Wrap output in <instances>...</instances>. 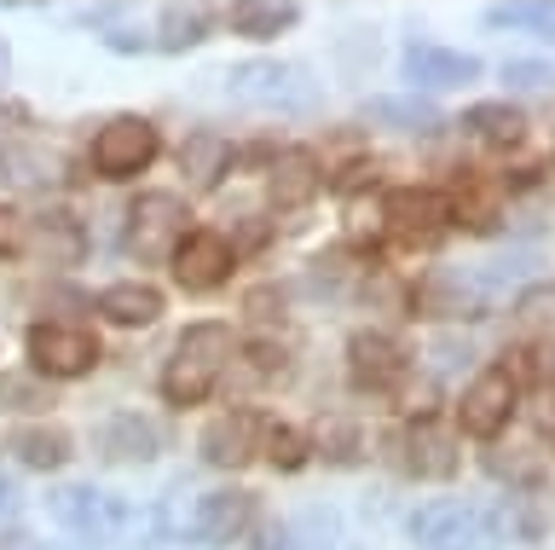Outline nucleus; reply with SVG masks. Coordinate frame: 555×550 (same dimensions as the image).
<instances>
[{
  "instance_id": "obj_4",
  "label": "nucleus",
  "mask_w": 555,
  "mask_h": 550,
  "mask_svg": "<svg viewBox=\"0 0 555 550\" xmlns=\"http://www.w3.org/2000/svg\"><path fill=\"white\" fill-rule=\"evenodd\" d=\"M163 151V133H156L151 116H111L99 133H93V168L99 180H133L145 175Z\"/></svg>"
},
{
  "instance_id": "obj_32",
  "label": "nucleus",
  "mask_w": 555,
  "mask_h": 550,
  "mask_svg": "<svg viewBox=\"0 0 555 550\" xmlns=\"http://www.w3.org/2000/svg\"><path fill=\"white\" fill-rule=\"evenodd\" d=\"M515 319L520 324H555V279L520 290V296H515Z\"/></svg>"
},
{
  "instance_id": "obj_7",
  "label": "nucleus",
  "mask_w": 555,
  "mask_h": 550,
  "mask_svg": "<svg viewBox=\"0 0 555 550\" xmlns=\"http://www.w3.org/2000/svg\"><path fill=\"white\" fill-rule=\"evenodd\" d=\"M411 539L423 550H492V522L475 504L457 498H434L411 515Z\"/></svg>"
},
{
  "instance_id": "obj_28",
  "label": "nucleus",
  "mask_w": 555,
  "mask_h": 550,
  "mask_svg": "<svg viewBox=\"0 0 555 550\" xmlns=\"http://www.w3.org/2000/svg\"><path fill=\"white\" fill-rule=\"evenodd\" d=\"M486 475L515 481V487H538V481H544V458L527 452V446H492V452H486Z\"/></svg>"
},
{
  "instance_id": "obj_5",
  "label": "nucleus",
  "mask_w": 555,
  "mask_h": 550,
  "mask_svg": "<svg viewBox=\"0 0 555 550\" xmlns=\"http://www.w3.org/2000/svg\"><path fill=\"white\" fill-rule=\"evenodd\" d=\"M99 336L93 331H81V324H59V319H47V324H29V366L47 376V383H69V376H87V371H99Z\"/></svg>"
},
{
  "instance_id": "obj_12",
  "label": "nucleus",
  "mask_w": 555,
  "mask_h": 550,
  "mask_svg": "<svg viewBox=\"0 0 555 550\" xmlns=\"http://www.w3.org/2000/svg\"><path fill=\"white\" fill-rule=\"evenodd\" d=\"M249 527H255V493H203L191 504V522H185V533L208 550L237 545Z\"/></svg>"
},
{
  "instance_id": "obj_34",
  "label": "nucleus",
  "mask_w": 555,
  "mask_h": 550,
  "mask_svg": "<svg viewBox=\"0 0 555 550\" xmlns=\"http://www.w3.org/2000/svg\"><path fill=\"white\" fill-rule=\"evenodd\" d=\"M503 81H509V88H550L555 71L544 59H509V64H503Z\"/></svg>"
},
{
  "instance_id": "obj_16",
  "label": "nucleus",
  "mask_w": 555,
  "mask_h": 550,
  "mask_svg": "<svg viewBox=\"0 0 555 550\" xmlns=\"http://www.w3.org/2000/svg\"><path fill=\"white\" fill-rule=\"evenodd\" d=\"M93 446H99L104 463H151L163 452V429L151 418H139V411H111V418L99 423Z\"/></svg>"
},
{
  "instance_id": "obj_36",
  "label": "nucleus",
  "mask_w": 555,
  "mask_h": 550,
  "mask_svg": "<svg viewBox=\"0 0 555 550\" xmlns=\"http://www.w3.org/2000/svg\"><path fill=\"white\" fill-rule=\"evenodd\" d=\"M255 550H284V527H260V545Z\"/></svg>"
},
{
  "instance_id": "obj_9",
  "label": "nucleus",
  "mask_w": 555,
  "mask_h": 550,
  "mask_svg": "<svg viewBox=\"0 0 555 550\" xmlns=\"http://www.w3.org/2000/svg\"><path fill=\"white\" fill-rule=\"evenodd\" d=\"M232 261H237V250L225 244L220 232H185V244L173 250V284L185 290V296H208V290H220L225 279H232Z\"/></svg>"
},
{
  "instance_id": "obj_19",
  "label": "nucleus",
  "mask_w": 555,
  "mask_h": 550,
  "mask_svg": "<svg viewBox=\"0 0 555 550\" xmlns=\"http://www.w3.org/2000/svg\"><path fill=\"white\" fill-rule=\"evenodd\" d=\"M29 250L41 255L47 267H81L87 232H81V220H76V215L47 209V215H35V220H29Z\"/></svg>"
},
{
  "instance_id": "obj_29",
  "label": "nucleus",
  "mask_w": 555,
  "mask_h": 550,
  "mask_svg": "<svg viewBox=\"0 0 555 550\" xmlns=\"http://www.w3.org/2000/svg\"><path fill=\"white\" fill-rule=\"evenodd\" d=\"M364 116H376V123H393V128H405V133L440 128V111L423 105V99H371V105H364Z\"/></svg>"
},
{
  "instance_id": "obj_2",
  "label": "nucleus",
  "mask_w": 555,
  "mask_h": 550,
  "mask_svg": "<svg viewBox=\"0 0 555 550\" xmlns=\"http://www.w3.org/2000/svg\"><path fill=\"white\" fill-rule=\"evenodd\" d=\"M225 371H232V331H225L220 319L185 324V336L173 342V354L163 366L168 406H203L208 394L225 383Z\"/></svg>"
},
{
  "instance_id": "obj_22",
  "label": "nucleus",
  "mask_w": 555,
  "mask_h": 550,
  "mask_svg": "<svg viewBox=\"0 0 555 550\" xmlns=\"http://www.w3.org/2000/svg\"><path fill=\"white\" fill-rule=\"evenodd\" d=\"M7 446L24 470H64V463L76 458V440H69V429H59V423H24Z\"/></svg>"
},
{
  "instance_id": "obj_13",
  "label": "nucleus",
  "mask_w": 555,
  "mask_h": 550,
  "mask_svg": "<svg viewBox=\"0 0 555 550\" xmlns=\"http://www.w3.org/2000/svg\"><path fill=\"white\" fill-rule=\"evenodd\" d=\"M405 81L423 93H446V88H468V81L480 76V59L475 53H451L440 41H411L405 47Z\"/></svg>"
},
{
  "instance_id": "obj_31",
  "label": "nucleus",
  "mask_w": 555,
  "mask_h": 550,
  "mask_svg": "<svg viewBox=\"0 0 555 550\" xmlns=\"http://www.w3.org/2000/svg\"><path fill=\"white\" fill-rule=\"evenodd\" d=\"M312 446L330 458V463H359L364 458V435H359V423H347V418H330V423H319V435H312Z\"/></svg>"
},
{
  "instance_id": "obj_8",
  "label": "nucleus",
  "mask_w": 555,
  "mask_h": 550,
  "mask_svg": "<svg viewBox=\"0 0 555 550\" xmlns=\"http://www.w3.org/2000/svg\"><path fill=\"white\" fill-rule=\"evenodd\" d=\"M515 400H520V388H515V376L492 366V371H480L475 383L463 388V400H457V423H463V435H475V440H498L503 429H509L515 418Z\"/></svg>"
},
{
  "instance_id": "obj_21",
  "label": "nucleus",
  "mask_w": 555,
  "mask_h": 550,
  "mask_svg": "<svg viewBox=\"0 0 555 550\" xmlns=\"http://www.w3.org/2000/svg\"><path fill=\"white\" fill-rule=\"evenodd\" d=\"M301 24V7H278V0H237V7H225V29L243 41H278L289 36V29Z\"/></svg>"
},
{
  "instance_id": "obj_20",
  "label": "nucleus",
  "mask_w": 555,
  "mask_h": 550,
  "mask_svg": "<svg viewBox=\"0 0 555 550\" xmlns=\"http://www.w3.org/2000/svg\"><path fill=\"white\" fill-rule=\"evenodd\" d=\"M99 314L111 324H121V331H151V324L163 319V290L139 284V279L111 284V290H99Z\"/></svg>"
},
{
  "instance_id": "obj_1",
  "label": "nucleus",
  "mask_w": 555,
  "mask_h": 550,
  "mask_svg": "<svg viewBox=\"0 0 555 550\" xmlns=\"http://www.w3.org/2000/svg\"><path fill=\"white\" fill-rule=\"evenodd\" d=\"M225 93L237 105L272 111V116H307L324 105V81L301 59H243L225 71Z\"/></svg>"
},
{
  "instance_id": "obj_3",
  "label": "nucleus",
  "mask_w": 555,
  "mask_h": 550,
  "mask_svg": "<svg viewBox=\"0 0 555 550\" xmlns=\"http://www.w3.org/2000/svg\"><path fill=\"white\" fill-rule=\"evenodd\" d=\"M47 510L64 533H76V539H87V545H111V539L139 527L133 510L104 487H59V493H47Z\"/></svg>"
},
{
  "instance_id": "obj_25",
  "label": "nucleus",
  "mask_w": 555,
  "mask_h": 550,
  "mask_svg": "<svg viewBox=\"0 0 555 550\" xmlns=\"http://www.w3.org/2000/svg\"><path fill=\"white\" fill-rule=\"evenodd\" d=\"M463 128L475 133V140H486V145H520L527 140V116H520L515 105H468Z\"/></svg>"
},
{
  "instance_id": "obj_38",
  "label": "nucleus",
  "mask_w": 555,
  "mask_h": 550,
  "mask_svg": "<svg viewBox=\"0 0 555 550\" xmlns=\"http://www.w3.org/2000/svg\"><path fill=\"white\" fill-rule=\"evenodd\" d=\"M17 545H24V539H17V533H7V539H0V550H17Z\"/></svg>"
},
{
  "instance_id": "obj_23",
  "label": "nucleus",
  "mask_w": 555,
  "mask_h": 550,
  "mask_svg": "<svg viewBox=\"0 0 555 550\" xmlns=\"http://www.w3.org/2000/svg\"><path fill=\"white\" fill-rule=\"evenodd\" d=\"M225 168H232V140H225V133H215V128L185 133V145H180V175L197 186V192L220 186Z\"/></svg>"
},
{
  "instance_id": "obj_17",
  "label": "nucleus",
  "mask_w": 555,
  "mask_h": 550,
  "mask_svg": "<svg viewBox=\"0 0 555 550\" xmlns=\"http://www.w3.org/2000/svg\"><path fill=\"white\" fill-rule=\"evenodd\" d=\"M382 220L399 238H434V232H446L451 203L440 192H428V186H399V192L382 197Z\"/></svg>"
},
{
  "instance_id": "obj_27",
  "label": "nucleus",
  "mask_w": 555,
  "mask_h": 550,
  "mask_svg": "<svg viewBox=\"0 0 555 550\" xmlns=\"http://www.w3.org/2000/svg\"><path fill=\"white\" fill-rule=\"evenodd\" d=\"M59 406L52 400V383L41 371H0V411H47Z\"/></svg>"
},
{
  "instance_id": "obj_14",
  "label": "nucleus",
  "mask_w": 555,
  "mask_h": 550,
  "mask_svg": "<svg viewBox=\"0 0 555 550\" xmlns=\"http://www.w3.org/2000/svg\"><path fill=\"white\" fill-rule=\"evenodd\" d=\"M486 290L492 279H463V272H428L423 284H416V307H423L428 319H486Z\"/></svg>"
},
{
  "instance_id": "obj_6",
  "label": "nucleus",
  "mask_w": 555,
  "mask_h": 550,
  "mask_svg": "<svg viewBox=\"0 0 555 550\" xmlns=\"http://www.w3.org/2000/svg\"><path fill=\"white\" fill-rule=\"evenodd\" d=\"M185 203L173 192H139L128 209V255L139 261H173V250L185 244Z\"/></svg>"
},
{
  "instance_id": "obj_26",
  "label": "nucleus",
  "mask_w": 555,
  "mask_h": 550,
  "mask_svg": "<svg viewBox=\"0 0 555 550\" xmlns=\"http://www.w3.org/2000/svg\"><path fill=\"white\" fill-rule=\"evenodd\" d=\"M225 376H237V383H278V376H289V348L284 342H249Z\"/></svg>"
},
{
  "instance_id": "obj_35",
  "label": "nucleus",
  "mask_w": 555,
  "mask_h": 550,
  "mask_svg": "<svg viewBox=\"0 0 555 550\" xmlns=\"http://www.w3.org/2000/svg\"><path fill=\"white\" fill-rule=\"evenodd\" d=\"M527 29H538L544 41H555V7H532V24Z\"/></svg>"
},
{
  "instance_id": "obj_24",
  "label": "nucleus",
  "mask_w": 555,
  "mask_h": 550,
  "mask_svg": "<svg viewBox=\"0 0 555 550\" xmlns=\"http://www.w3.org/2000/svg\"><path fill=\"white\" fill-rule=\"evenodd\" d=\"M208 7H163L156 12V53H191V47L208 41Z\"/></svg>"
},
{
  "instance_id": "obj_18",
  "label": "nucleus",
  "mask_w": 555,
  "mask_h": 550,
  "mask_svg": "<svg viewBox=\"0 0 555 550\" xmlns=\"http://www.w3.org/2000/svg\"><path fill=\"white\" fill-rule=\"evenodd\" d=\"M324 186V168L312 151H278L272 168H267V197L272 209H307L312 197H319Z\"/></svg>"
},
{
  "instance_id": "obj_37",
  "label": "nucleus",
  "mask_w": 555,
  "mask_h": 550,
  "mask_svg": "<svg viewBox=\"0 0 555 550\" xmlns=\"http://www.w3.org/2000/svg\"><path fill=\"white\" fill-rule=\"evenodd\" d=\"M12 510H17V487H12L7 475H0V515H12Z\"/></svg>"
},
{
  "instance_id": "obj_33",
  "label": "nucleus",
  "mask_w": 555,
  "mask_h": 550,
  "mask_svg": "<svg viewBox=\"0 0 555 550\" xmlns=\"http://www.w3.org/2000/svg\"><path fill=\"white\" fill-rule=\"evenodd\" d=\"M29 250V215L0 203V255H24Z\"/></svg>"
},
{
  "instance_id": "obj_11",
  "label": "nucleus",
  "mask_w": 555,
  "mask_h": 550,
  "mask_svg": "<svg viewBox=\"0 0 555 550\" xmlns=\"http://www.w3.org/2000/svg\"><path fill=\"white\" fill-rule=\"evenodd\" d=\"M260 440H267V418L260 411H220L197 435V452L215 470H243V463L260 458Z\"/></svg>"
},
{
  "instance_id": "obj_15",
  "label": "nucleus",
  "mask_w": 555,
  "mask_h": 550,
  "mask_svg": "<svg viewBox=\"0 0 555 550\" xmlns=\"http://www.w3.org/2000/svg\"><path fill=\"white\" fill-rule=\"evenodd\" d=\"M399 470L416 475V481H451L457 475V440L428 418L411 423L405 435H399Z\"/></svg>"
},
{
  "instance_id": "obj_10",
  "label": "nucleus",
  "mask_w": 555,
  "mask_h": 550,
  "mask_svg": "<svg viewBox=\"0 0 555 550\" xmlns=\"http://www.w3.org/2000/svg\"><path fill=\"white\" fill-rule=\"evenodd\" d=\"M347 376H353V388H399L411 376V354L405 342L388 336V331H359L353 342H347Z\"/></svg>"
},
{
  "instance_id": "obj_30",
  "label": "nucleus",
  "mask_w": 555,
  "mask_h": 550,
  "mask_svg": "<svg viewBox=\"0 0 555 550\" xmlns=\"http://www.w3.org/2000/svg\"><path fill=\"white\" fill-rule=\"evenodd\" d=\"M260 452H267V463H272V470L295 475V470H307L312 446H307V435H301V429H289V423H267V440H260Z\"/></svg>"
}]
</instances>
